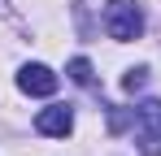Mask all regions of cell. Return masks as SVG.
<instances>
[{
	"mask_svg": "<svg viewBox=\"0 0 161 156\" xmlns=\"http://www.w3.org/2000/svg\"><path fill=\"white\" fill-rule=\"evenodd\" d=\"M135 126H139V130H161V100L135 104Z\"/></svg>",
	"mask_w": 161,
	"mask_h": 156,
	"instance_id": "cell-4",
	"label": "cell"
},
{
	"mask_svg": "<svg viewBox=\"0 0 161 156\" xmlns=\"http://www.w3.org/2000/svg\"><path fill=\"white\" fill-rule=\"evenodd\" d=\"M105 30L118 39V44H131L144 35V9L135 0H109L105 4Z\"/></svg>",
	"mask_w": 161,
	"mask_h": 156,
	"instance_id": "cell-1",
	"label": "cell"
},
{
	"mask_svg": "<svg viewBox=\"0 0 161 156\" xmlns=\"http://www.w3.org/2000/svg\"><path fill=\"white\" fill-rule=\"evenodd\" d=\"M65 70H70V78H74L79 87H92V61H87V56H74Z\"/></svg>",
	"mask_w": 161,
	"mask_h": 156,
	"instance_id": "cell-6",
	"label": "cell"
},
{
	"mask_svg": "<svg viewBox=\"0 0 161 156\" xmlns=\"http://www.w3.org/2000/svg\"><path fill=\"white\" fill-rule=\"evenodd\" d=\"M35 130L48 134V139H65V134L74 130V113H70L65 104H53V108H44V113L35 117Z\"/></svg>",
	"mask_w": 161,
	"mask_h": 156,
	"instance_id": "cell-3",
	"label": "cell"
},
{
	"mask_svg": "<svg viewBox=\"0 0 161 156\" xmlns=\"http://www.w3.org/2000/svg\"><path fill=\"white\" fill-rule=\"evenodd\" d=\"M135 143H139V152H144V156H161V130H139Z\"/></svg>",
	"mask_w": 161,
	"mask_h": 156,
	"instance_id": "cell-5",
	"label": "cell"
},
{
	"mask_svg": "<svg viewBox=\"0 0 161 156\" xmlns=\"http://www.w3.org/2000/svg\"><path fill=\"white\" fill-rule=\"evenodd\" d=\"M18 87H22L26 96H53V91H57V74L48 70V65L31 61V65L18 70Z\"/></svg>",
	"mask_w": 161,
	"mask_h": 156,
	"instance_id": "cell-2",
	"label": "cell"
},
{
	"mask_svg": "<svg viewBox=\"0 0 161 156\" xmlns=\"http://www.w3.org/2000/svg\"><path fill=\"white\" fill-rule=\"evenodd\" d=\"M0 18H13V4L9 0H0Z\"/></svg>",
	"mask_w": 161,
	"mask_h": 156,
	"instance_id": "cell-8",
	"label": "cell"
},
{
	"mask_svg": "<svg viewBox=\"0 0 161 156\" xmlns=\"http://www.w3.org/2000/svg\"><path fill=\"white\" fill-rule=\"evenodd\" d=\"M144 82H148V70H144V65H139V70H131V74L122 78V87H126V91H139Z\"/></svg>",
	"mask_w": 161,
	"mask_h": 156,
	"instance_id": "cell-7",
	"label": "cell"
}]
</instances>
